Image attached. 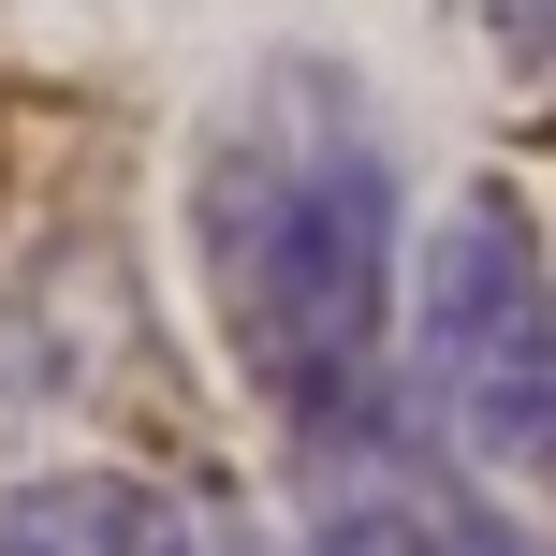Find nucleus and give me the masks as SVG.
<instances>
[{"instance_id": "f257e3e1", "label": "nucleus", "mask_w": 556, "mask_h": 556, "mask_svg": "<svg viewBox=\"0 0 556 556\" xmlns=\"http://www.w3.org/2000/svg\"><path fill=\"white\" fill-rule=\"evenodd\" d=\"M191 264L235 381L293 425V454L395 410V162L337 59H264L191 147Z\"/></svg>"}, {"instance_id": "f03ea898", "label": "nucleus", "mask_w": 556, "mask_h": 556, "mask_svg": "<svg viewBox=\"0 0 556 556\" xmlns=\"http://www.w3.org/2000/svg\"><path fill=\"white\" fill-rule=\"evenodd\" d=\"M395 352H410L425 440H454V454H483V469L556 498V264H542L513 191H454V220L410 264Z\"/></svg>"}, {"instance_id": "7ed1b4c3", "label": "nucleus", "mask_w": 556, "mask_h": 556, "mask_svg": "<svg viewBox=\"0 0 556 556\" xmlns=\"http://www.w3.org/2000/svg\"><path fill=\"white\" fill-rule=\"evenodd\" d=\"M307 542L323 556H542L454 469V440H425V425H395V410L307 454Z\"/></svg>"}, {"instance_id": "20e7f679", "label": "nucleus", "mask_w": 556, "mask_h": 556, "mask_svg": "<svg viewBox=\"0 0 556 556\" xmlns=\"http://www.w3.org/2000/svg\"><path fill=\"white\" fill-rule=\"evenodd\" d=\"M0 556H250L220 498L147 469H45L0 498Z\"/></svg>"}, {"instance_id": "39448f33", "label": "nucleus", "mask_w": 556, "mask_h": 556, "mask_svg": "<svg viewBox=\"0 0 556 556\" xmlns=\"http://www.w3.org/2000/svg\"><path fill=\"white\" fill-rule=\"evenodd\" d=\"M483 29H498L513 59H542V74H556V0H483Z\"/></svg>"}, {"instance_id": "423d86ee", "label": "nucleus", "mask_w": 556, "mask_h": 556, "mask_svg": "<svg viewBox=\"0 0 556 556\" xmlns=\"http://www.w3.org/2000/svg\"><path fill=\"white\" fill-rule=\"evenodd\" d=\"M307 556H323V542H307Z\"/></svg>"}]
</instances>
